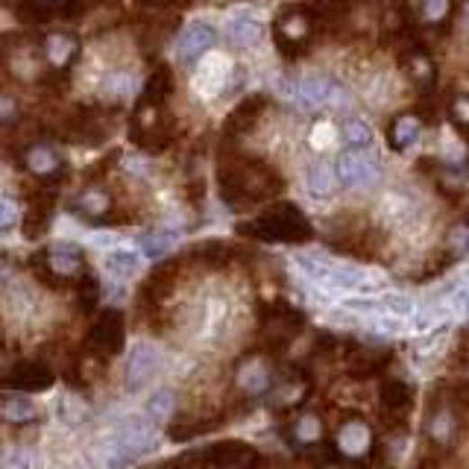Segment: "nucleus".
<instances>
[{
  "mask_svg": "<svg viewBox=\"0 0 469 469\" xmlns=\"http://www.w3.org/2000/svg\"><path fill=\"white\" fill-rule=\"evenodd\" d=\"M217 182L223 203H229L232 208L253 206L258 199L281 191V179L276 176V170H270L264 161L234 156V152H223L220 156Z\"/></svg>",
  "mask_w": 469,
  "mask_h": 469,
  "instance_id": "obj_1",
  "label": "nucleus"
},
{
  "mask_svg": "<svg viewBox=\"0 0 469 469\" xmlns=\"http://www.w3.org/2000/svg\"><path fill=\"white\" fill-rule=\"evenodd\" d=\"M317 27H320V18H317L314 6H288V9H281L276 23H273V35H276L279 53L285 59H297L302 53H308Z\"/></svg>",
  "mask_w": 469,
  "mask_h": 469,
  "instance_id": "obj_2",
  "label": "nucleus"
},
{
  "mask_svg": "<svg viewBox=\"0 0 469 469\" xmlns=\"http://www.w3.org/2000/svg\"><path fill=\"white\" fill-rule=\"evenodd\" d=\"M238 232L253 234V238H264V241H305L311 234L302 211L288 203L273 206L253 223H241Z\"/></svg>",
  "mask_w": 469,
  "mask_h": 469,
  "instance_id": "obj_3",
  "label": "nucleus"
},
{
  "mask_svg": "<svg viewBox=\"0 0 469 469\" xmlns=\"http://www.w3.org/2000/svg\"><path fill=\"white\" fill-rule=\"evenodd\" d=\"M129 138L147 152L168 150L173 144V117L168 115V109L138 103V109L133 115V126H129Z\"/></svg>",
  "mask_w": 469,
  "mask_h": 469,
  "instance_id": "obj_4",
  "label": "nucleus"
},
{
  "mask_svg": "<svg viewBox=\"0 0 469 469\" xmlns=\"http://www.w3.org/2000/svg\"><path fill=\"white\" fill-rule=\"evenodd\" d=\"M112 135V117L100 112L97 106H77L74 112L65 117L62 138L70 144H103Z\"/></svg>",
  "mask_w": 469,
  "mask_h": 469,
  "instance_id": "obj_5",
  "label": "nucleus"
},
{
  "mask_svg": "<svg viewBox=\"0 0 469 469\" xmlns=\"http://www.w3.org/2000/svg\"><path fill=\"white\" fill-rule=\"evenodd\" d=\"M82 44L70 30H53L41 39V59L44 74L51 77H70V68L77 65Z\"/></svg>",
  "mask_w": 469,
  "mask_h": 469,
  "instance_id": "obj_6",
  "label": "nucleus"
},
{
  "mask_svg": "<svg viewBox=\"0 0 469 469\" xmlns=\"http://www.w3.org/2000/svg\"><path fill=\"white\" fill-rule=\"evenodd\" d=\"M288 97L297 100L302 109H323V106H335V109H344L349 103L346 91L337 88L328 77H305L293 86H285Z\"/></svg>",
  "mask_w": 469,
  "mask_h": 469,
  "instance_id": "obj_7",
  "label": "nucleus"
},
{
  "mask_svg": "<svg viewBox=\"0 0 469 469\" xmlns=\"http://www.w3.org/2000/svg\"><path fill=\"white\" fill-rule=\"evenodd\" d=\"M126 344V326H124V314L117 308L103 311L97 320L91 323L86 346L100 358H112L124 349Z\"/></svg>",
  "mask_w": 469,
  "mask_h": 469,
  "instance_id": "obj_8",
  "label": "nucleus"
},
{
  "mask_svg": "<svg viewBox=\"0 0 469 469\" xmlns=\"http://www.w3.org/2000/svg\"><path fill=\"white\" fill-rule=\"evenodd\" d=\"M21 164L27 168L35 179H41L47 188H56L68 179V161L59 156V150L51 144H30L21 152Z\"/></svg>",
  "mask_w": 469,
  "mask_h": 469,
  "instance_id": "obj_9",
  "label": "nucleus"
},
{
  "mask_svg": "<svg viewBox=\"0 0 469 469\" xmlns=\"http://www.w3.org/2000/svg\"><path fill=\"white\" fill-rule=\"evenodd\" d=\"M217 44V30L206 21H194L182 30L179 41H176V56H179L182 65H191L197 59H203L211 53V47Z\"/></svg>",
  "mask_w": 469,
  "mask_h": 469,
  "instance_id": "obj_10",
  "label": "nucleus"
},
{
  "mask_svg": "<svg viewBox=\"0 0 469 469\" xmlns=\"http://www.w3.org/2000/svg\"><path fill=\"white\" fill-rule=\"evenodd\" d=\"M335 176H337L340 185L361 188V185H370L375 176H379V168H375V161L367 156V152L346 150V152H340V156H337Z\"/></svg>",
  "mask_w": 469,
  "mask_h": 469,
  "instance_id": "obj_11",
  "label": "nucleus"
},
{
  "mask_svg": "<svg viewBox=\"0 0 469 469\" xmlns=\"http://www.w3.org/2000/svg\"><path fill=\"white\" fill-rule=\"evenodd\" d=\"M82 270V253L77 246H59L44 253L41 258V279L47 285H65V279L77 276Z\"/></svg>",
  "mask_w": 469,
  "mask_h": 469,
  "instance_id": "obj_12",
  "label": "nucleus"
},
{
  "mask_svg": "<svg viewBox=\"0 0 469 469\" xmlns=\"http://www.w3.org/2000/svg\"><path fill=\"white\" fill-rule=\"evenodd\" d=\"M53 382H56V375L44 361H23L6 372V384L23 393H44V391H51Z\"/></svg>",
  "mask_w": 469,
  "mask_h": 469,
  "instance_id": "obj_13",
  "label": "nucleus"
},
{
  "mask_svg": "<svg viewBox=\"0 0 469 469\" xmlns=\"http://www.w3.org/2000/svg\"><path fill=\"white\" fill-rule=\"evenodd\" d=\"M159 370V352L150 344H135L126 361V391H141Z\"/></svg>",
  "mask_w": 469,
  "mask_h": 469,
  "instance_id": "obj_14",
  "label": "nucleus"
},
{
  "mask_svg": "<svg viewBox=\"0 0 469 469\" xmlns=\"http://www.w3.org/2000/svg\"><path fill=\"white\" fill-rule=\"evenodd\" d=\"M264 106H267V97H262V94H253V97L241 100V103L229 112L226 124H223V138L234 141V138H241V135L250 133V129L258 124V117H262Z\"/></svg>",
  "mask_w": 469,
  "mask_h": 469,
  "instance_id": "obj_15",
  "label": "nucleus"
},
{
  "mask_svg": "<svg viewBox=\"0 0 469 469\" xmlns=\"http://www.w3.org/2000/svg\"><path fill=\"white\" fill-rule=\"evenodd\" d=\"M53 208H56V194L53 191H39V197H32L27 217H23V234H27L30 241L41 238V234L51 229Z\"/></svg>",
  "mask_w": 469,
  "mask_h": 469,
  "instance_id": "obj_16",
  "label": "nucleus"
},
{
  "mask_svg": "<svg viewBox=\"0 0 469 469\" xmlns=\"http://www.w3.org/2000/svg\"><path fill=\"white\" fill-rule=\"evenodd\" d=\"M152 434H156V426L150 419H129L121 434H117V449H121L124 457L147 452L152 446Z\"/></svg>",
  "mask_w": 469,
  "mask_h": 469,
  "instance_id": "obj_17",
  "label": "nucleus"
},
{
  "mask_svg": "<svg viewBox=\"0 0 469 469\" xmlns=\"http://www.w3.org/2000/svg\"><path fill=\"white\" fill-rule=\"evenodd\" d=\"M226 77H229V62L223 59L220 53H206L203 56V65H199V74L194 79V86L199 94H217L223 86H226Z\"/></svg>",
  "mask_w": 469,
  "mask_h": 469,
  "instance_id": "obj_18",
  "label": "nucleus"
},
{
  "mask_svg": "<svg viewBox=\"0 0 469 469\" xmlns=\"http://www.w3.org/2000/svg\"><path fill=\"white\" fill-rule=\"evenodd\" d=\"M173 91V70L168 65H156L152 74L147 77L144 88H141V106H156V109H164Z\"/></svg>",
  "mask_w": 469,
  "mask_h": 469,
  "instance_id": "obj_19",
  "label": "nucleus"
},
{
  "mask_svg": "<svg viewBox=\"0 0 469 469\" xmlns=\"http://www.w3.org/2000/svg\"><path fill=\"white\" fill-rule=\"evenodd\" d=\"M109 208H112V199L103 188H91V191H82L74 199V211L82 220H94V223H103V217H109Z\"/></svg>",
  "mask_w": 469,
  "mask_h": 469,
  "instance_id": "obj_20",
  "label": "nucleus"
},
{
  "mask_svg": "<svg viewBox=\"0 0 469 469\" xmlns=\"http://www.w3.org/2000/svg\"><path fill=\"white\" fill-rule=\"evenodd\" d=\"M337 443H340V452L358 457L370 449V428L363 426V422H346L337 434Z\"/></svg>",
  "mask_w": 469,
  "mask_h": 469,
  "instance_id": "obj_21",
  "label": "nucleus"
},
{
  "mask_svg": "<svg viewBox=\"0 0 469 469\" xmlns=\"http://www.w3.org/2000/svg\"><path fill=\"white\" fill-rule=\"evenodd\" d=\"M305 182H308V191H311L317 199H326V197L335 194L337 176H335L332 168H328V164L317 161V164H311V168H308V173H305Z\"/></svg>",
  "mask_w": 469,
  "mask_h": 469,
  "instance_id": "obj_22",
  "label": "nucleus"
},
{
  "mask_svg": "<svg viewBox=\"0 0 469 469\" xmlns=\"http://www.w3.org/2000/svg\"><path fill=\"white\" fill-rule=\"evenodd\" d=\"M226 35L234 47H253L262 41L264 27H262V21H255V18H234L226 27Z\"/></svg>",
  "mask_w": 469,
  "mask_h": 469,
  "instance_id": "obj_23",
  "label": "nucleus"
},
{
  "mask_svg": "<svg viewBox=\"0 0 469 469\" xmlns=\"http://www.w3.org/2000/svg\"><path fill=\"white\" fill-rule=\"evenodd\" d=\"M173 410H176V393L170 387H159L147 402V419L152 426H161V422H168L173 417Z\"/></svg>",
  "mask_w": 469,
  "mask_h": 469,
  "instance_id": "obj_24",
  "label": "nucleus"
},
{
  "mask_svg": "<svg viewBox=\"0 0 469 469\" xmlns=\"http://www.w3.org/2000/svg\"><path fill=\"white\" fill-rule=\"evenodd\" d=\"M106 270L117 279H133L141 270V255L133 250H112L106 255Z\"/></svg>",
  "mask_w": 469,
  "mask_h": 469,
  "instance_id": "obj_25",
  "label": "nucleus"
},
{
  "mask_svg": "<svg viewBox=\"0 0 469 469\" xmlns=\"http://www.w3.org/2000/svg\"><path fill=\"white\" fill-rule=\"evenodd\" d=\"M0 417L6 422H15V426H27L35 417H39V410L30 402V399H21V396H12L6 399L4 405H0Z\"/></svg>",
  "mask_w": 469,
  "mask_h": 469,
  "instance_id": "obj_26",
  "label": "nucleus"
},
{
  "mask_svg": "<svg viewBox=\"0 0 469 469\" xmlns=\"http://www.w3.org/2000/svg\"><path fill=\"white\" fill-rule=\"evenodd\" d=\"M344 141L352 150L363 152V150L372 147L375 135H372V129H370L367 121H361V117H349V121L344 124Z\"/></svg>",
  "mask_w": 469,
  "mask_h": 469,
  "instance_id": "obj_27",
  "label": "nucleus"
},
{
  "mask_svg": "<svg viewBox=\"0 0 469 469\" xmlns=\"http://www.w3.org/2000/svg\"><path fill=\"white\" fill-rule=\"evenodd\" d=\"M238 382L246 393H264L267 387H270V370L264 367V363H258V361H250L246 367L241 370L238 375Z\"/></svg>",
  "mask_w": 469,
  "mask_h": 469,
  "instance_id": "obj_28",
  "label": "nucleus"
},
{
  "mask_svg": "<svg viewBox=\"0 0 469 469\" xmlns=\"http://www.w3.org/2000/svg\"><path fill=\"white\" fill-rule=\"evenodd\" d=\"M419 135V121L414 115H402L399 121L391 126V141H393V147L396 150H405L408 144H414Z\"/></svg>",
  "mask_w": 469,
  "mask_h": 469,
  "instance_id": "obj_29",
  "label": "nucleus"
},
{
  "mask_svg": "<svg viewBox=\"0 0 469 469\" xmlns=\"http://www.w3.org/2000/svg\"><path fill=\"white\" fill-rule=\"evenodd\" d=\"M0 469H39V455L30 446H15V449L4 455Z\"/></svg>",
  "mask_w": 469,
  "mask_h": 469,
  "instance_id": "obj_30",
  "label": "nucleus"
},
{
  "mask_svg": "<svg viewBox=\"0 0 469 469\" xmlns=\"http://www.w3.org/2000/svg\"><path fill=\"white\" fill-rule=\"evenodd\" d=\"M379 308H384L393 317H408L417 311V302L414 297H408V293H387V297L379 299Z\"/></svg>",
  "mask_w": 469,
  "mask_h": 469,
  "instance_id": "obj_31",
  "label": "nucleus"
},
{
  "mask_svg": "<svg viewBox=\"0 0 469 469\" xmlns=\"http://www.w3.org/2000/svg\"><path fill=\"white\" fill-rule=\"evenodd\" d=\"M144 253L150 255V258H161L164 253L170 250V246L176 244V234L173 232H152V234H147L144 241Z\"/></svg>",
  "mask_w": 469,
  "mask_h": 469,
  "instance_id": "obj_32",
  "label": "nucleus"
},
{
  "mask_svg": "<svg viewBox=\"0 0 469 469\" xmlns=\"http://www.w3.org/2000/svg\"><path fill=\"white\" fill-rule=\"evenodd\" d=\"M194 255H197V258H203L206 264H226L232 253H229V246H226V244H220V241H208V244H203V246H197Z\"/></svg>",
  "mask_w": 469,
  "mask_h": 469,
  "instance_id": "obj_33",
  "label": "nucleus"
},
{
  "mask_svg": "<svg viewBox=\"0 0 469 469\" xmlns=\"http://www.w3.org/2000/svg\"><path fill=\"white\" fill-rule=\"evenodd\" d=\"M18 121V97L6 86H0V126Z\"/></svg>",
  "mask_w": 469,
  "mask_h": 469,
  "instance_id": "obj_34",
  "label": "nucleus"
},
{
  "mask_svg": "<svg viewBox=\"0 0 469 469\" xmlns=\"http://www.w3.org/2000/svg\"><path fill=\"white\" fill-rule=\"evenodd\" d=\"M446 335H449V328L446 326H437V328H431V332H426L419 340H417V352L422 358L426 355H431V352H437L440 349V344L446 340Z\"/></svg>",
  "mask_w": 469,
  "mask_h": 469,
  "instance_id": "obj_35",
  "label": "nucleus"
},
{
  "mask_svg": "<svg viewBox=\"0 0 469 469\" xmlns=\"http://www.w3.org/2000/svg\"><path fill=\"white\" fill-rule=\"evenodd\" d=\"M106 4H117V0H65L62 15L65 18H79V15H88V12L100 9Z\"/></svg>",
  "mask_w": 469,
  "mask_h": 469,
  "instance_id": "obj_36",
  "label": "nucleus"
},
{
  "mask_svg": "<svg viewBox=\"0 0 469 469\" xmlns=\"http://www.w3.org/2000/svg\"><path fill=\"white\" fill-rule=\"evenodd\" d=\"M449 6H452V0H422V18L428 23H437L449 15Z\"/></svg>",
  "mask_w": 469,
  "mask_h": 469,
  "instance_id": "obj_37",
  "label": "nucleus"
},
{
  "mask_svg": "<svg viewBox=\"0 0 469 469\" xmlns=\"http://www.w3.org/2000/svg\"><path fill=\"white\" fill-rule=\"evenodd\" d=\"M59 417H62L68 426H77V422L86 417V405H79L77 399H65V402L59 405Z\"/></svg>",
  "mask_w": 469,
  "mask_h": 469,
  "instance_id": "obj_38",
  "label": "nucleus"
},
{
  "mask_svg": "<svg viewBox=\"0 0 469 469\" xmlns=\"http://www.w3.org/2000/svg\"><path fill=\"white\" fill-rule=\"evenodd\" d=\"M297 437L305 440V443L317 440V437H320V422H317L314 417H302V419L297 422Z\"/></svg>",
  "mask_w": 469,
  "mask_h": 469,
  "instance_id": "obj_39",
  "label": "nucleus"
},
{
  "mask_svg": "<svg viewBox=\"0 0 469 469\" xmlns=\"http://www.w3.org/2000/svg\"><path fill=\"white\" fill-rule=\"evenodd\" d=\"M18 223V208L12 199H0V232H9Z\"/></svg>",
  "mask_w": 469,
  "mask_h": 469,
  "instance_id": "obj_40",
  "label": "nucleus"
},
{
  "mask_svg": "<svg viewBox=\"0 0 469 469\" xmlns=\"http://www.w3.org/2000/svg\"><path fill=\"white\" fill-rule=\"evenodd\" d=\"M332 138H335V129L328 126V124H317L311 129V147H317V150L332 144Z\"/></svg>",
  "mask_w": 469,
  "mask_h": 469,
  "instance_id": "obj_41",
  "label": "nucleus"
},
{
  "mask_svg": "<svg viewBox=\"0 0 469 469\" xmlns=\"http://www.w3.org/2000/svg\"><path fill=\"white\" fill-rule=\"evenodd\" d=\"M375 328L384 335H399L405 328V323L399 320V317H379V320H375Z\"/></svg>",
  "mask_w": 469,
  "mask_h": 469,
  "instance_id": "obj_42",
  "label": "nucleus"
},
{
  "mask_svg": "<svg viewBox=\"0 0 469 469\" xmlns=\"http://www.w3.org/2000/svg\"><path fill=\"white\" fill-rule=\"evenodd\" d=\"M138 4H144V6H156V9H179V6H188V4H194V0H138Z\"/></svg>",
  "mask_w": 469,
  "mask_h": 469,
  "instance_id": "obj_43",
  "label": "nucleus"
},
{
  "mask_svg": "<svg viewBox=\"0 0 469 469\" xmlns=\"http://www.w3.org/2000/svg\"><path fill=\"white\" fill-rule=\"evenodd\" d=\"M449 305H452V311H455V314H469V288L457 290Z\"/></svg>",
  "mask_w": 469,
  "mask_h": 469,
  "instance_id": "obj_44",
  "label": "nucleus"
},
{
  "mask_svg": "<svg viewBox=\"0 0 469 469\" xmlns=\"http://www.w3.org/2000/svg\"><path fill=\"white\" fill-rule=\"evenodd\" d=\"M346 308H355V311H379V299L355 297V299H346Z\"/></svg>",
  "mask_w": 469,
  "mask_h": 469,
  "instance_id": "obj_45",
  "label": "nucleus"
},
{
  "mask_svg": "<svg viewBox=\"0 0 469 469\" xmlns=\"http://www.w3.org/2000/svg\"><path fill=\"white\" fill-rule=\"evenodd\" d=\"M449 426H452L449 417H440L437 426H434V434H437V437H446V434H449Z\"/></svg>",
  "mask_w": 469,
  "mask_h": 469,
  "instance_id": "obj_46",
  "label": "nucleus"
},
{
  "mask_svg": "<svg viewBox=\"0 0 469 469\" xmlns=\"http://www.w3.org/2000/svg\"><path fill=\"white\" fill-rule=\"evenodd\" d=\"M466 276H469V273H466Z\"/></svg>",
  "mask_w": 469,
  "mask_h": 469,
  "instance_id": "obj_47",
  "label": "nucleus"
}]
</instances>
